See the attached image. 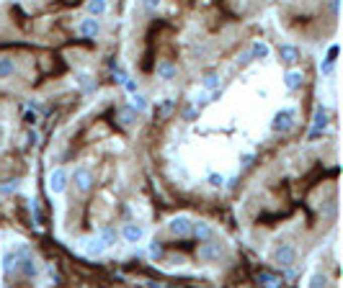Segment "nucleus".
I'll use <instances>...</instances> for the list:
<instances>
[{
	"label": "nucleus",
	"instance_id": "obj_23",
	"mask_svg": "<svg viewBox=\"0 0 343 288\" xmlns=\"http://www.w3.org/2000/svg\"><path fill=\"white\" fill-rule=\"evenodd\" d=\"M11 270H18V255L6 252V255H3V273L11 275Z\"/></svg>",
	"mask_w": 343,
	"mask_h": 288
},
{
	"label": "nucleus",
	"instance_id": "obj_25",
	"mask_svg": "<svg viewBox=\"0 0 343 288\" xmlns=\"http://www.w3.org/2000/svg\"><path fill=\"white\" fill-rule=\"evenodd\" d=\"M320 70H323V75H333V70H335V59H325L323 64H320Z\"/></svg>",
	"mask_w": 343,
	"mask_h": 288
},
{
	"label": "nucleus",
	"instance_id": "obj_7",
	"mask_svg": "<svg viewBox=\"0 0 343 288\" xmlns=\"http://www.w3.org/2000/svg\"><path fill=\"white\" fill-rule=\"evenodd\" d=\"M155 72H158L160 80H173V77L178 75V67H176L173 59H160V62L155 64Z\"/></svg>",
	"mask_w": 343,
	"mask_h": 288
},
{
	"label": "nucleus",
	"instance_id": "obj_24",
	"mask_svg": "<svg viewBox=\"0 0 343 288\" xmlns=\"http://www.w3.org/2000/svg\"><path fill=\"white\" fill-rule=\"evenodd\" d=\"M160 3H163V0H142V8L150 11V13H155L160 8Z\"/></svg>",
	"mask_w": 343,
	"mask_h": 288
},
{
	"label": "nucleus",
	"instance_id": "obj_11",
	"mask_svg": "<svg viewBox=\"0 0 343 288\" xmlns=\"http://www.w3.org/2000/svg\"><path fill=\"white\" fill-rule=\"evenodd\" d=\"M78 31H80L83 36H98V31H101L98 18H93V16L83 18V21H80V26H78Z\"/></svg>",
	"mask_w": 343,
	"mask_h": 288
},
{
	"label": "nucleus",
	"instance_id": "obj_20",
	"mask_svg": "<svg viewBox=\"0 0 343 288\" xmlns=\"http://www.w3.org/2000/svg\"><path fill=\"white\" fill-rule=\"evenodd\" d=\"M98 239L103 242L106 247L116 245V229H114V227H103V229H98Z\"/></svg>",
	"mask_w": 343,
	"mask_h": 288
},
{
	"label": "nucleus",
	"instance_id": "obj_3",
	"mask_svg": "<svg viewBox=\"0 0 343 288\" xmlns=\"http://www.w3.org/2000/svg\"><path fill=\"white\" fill-rule=\"evenodd\" d=\"M294 260H297V250H294V245H287V242H282V245H279V247L273 250V262H276V265H282V268H292Z\"/></svg>",
	"mask_w": 343,
	"mask_h": 288
},
{
	"label": "nucleus",
	"instance_id": "obj_29",
	"mask_svg": "<svg viewBox=\"0 0 343 288\" xmlns=\"http://www.w3.org/2000/svg\"><path fill=\"white\" fill-rule=\"evenodd\" d=\"M124 87H126L129 93H137V82H134V80H126V77H124Z\"/></svg>",
	"mask_w": 343,
	"mask_h": 288
},
{
	"label": "nucleus",
	"instance_id": "obj_26",
	"mask_svg": "<svg viewBox=\"0 0 343 288\" xmlns=\"http://www.w3.org/2000/svg\"><path fill=\"white\" fill-rule=\"evenodd\" d=\"M207 180H209V185H214V188H222V183H225V178H222V175H217V172H212Z\"/></svg>",
	"mask_w": 343,
	"mask_h": 288
},
{
	"label": "nucleus",
	"instance_id": "obj_5",
	"mask_svg": "<svg viewBox=\"0 0 343 288\" xmlns=\"http://www.w3.org/2000/svg\"><path fill=\"white\" fill-rule=\"evenodd\" d=\"M65 188H67V172L62 167H54L49 172V190L54 196H59V193H65Z\"/></svg>",
	"mask_w": 343,
	"mask_h": 288
},
{
	"label": "nucleus",
	"instance_id": "obj_10",
	"mask_svg": "<svg viewBox=\"0 0 343 288\" xmlns=\"http://www.w3.org/2000/svg\"><path fill=\"white\" fill-rule=\"evenodd\" d=\"M330 121V114H328V108L325 106H317L315 108V121H312V137H317L320 131H323Z\"/></svg>",
	"mask_w": 343,
	"mask_h": 288
},
{
	"label": "nucleus",
	"instance_id": "obj_22",
	"mask_svg": "<svg viewBox=\"0 0 343 288\" xmlns=\"http://www.w3.org/2000/svg\"><path fill=\"white\" fill-rule=\"evenodd\" d=\"M103 250H106V245H103L98 237H93V239L85 242V252H88V255H101Z\"/></svg>",
	"mask_w": 343,
	"mask_h": 288
},
{
	"label": "nucleus",
	"instance_id": "obj_2",
	"mask_svg": "<svg viewBox=\"0 0 343 288\" xmlns=\"http://www.w3.org/2000/svg\"><path fill=\"white\" fill-rule=\"evenodd\" d=\"M294 126V108H282L276 111V116L271 121V129L276 131V134H284V131H289Z\"/></svg>",
	"mask_w": 343,
	"mask_h": 288
},
{
	"label": "nucleus",
	"instance_id": "obj_31",
	"mask_svg": "<svg viewBox=\"0 0 343 288\" xmlns=\"http://www.w3.org/2000/svg\"><path fill=\"white\" fill-rule=\"evenodd\" d=\"M240 162H243V167H250V165H253V154H243Z\"/></svg>",
	"mask_w": 343,
	"mask_h": 288
},
{
	"label": "nucleus",
	"instance_id": "obj_1",
	"mask_svg": "<svg viewBox=\"0 0 343 288\" xmlns=\"http://www.w3.org/2000/svg\"><path fill=\"white\" fill-rule=\"evenodd\" d=\"M196 257L201 260V262H220V257H222V245L220 242H212V239H207V242H199V250H196Z\"/></svg>",
	"mask_w": 343,
	"mask_h": 288
},
{
	"label": "nucleus",
	"instance_id": "obj_12",
	"mask_svg": "<svg viewBox=\"0 0 343 288\" xmlns=\"http://www.w3.org/2000/svg\"><path fill=\"white\" fill-rule=\"evenodd\" d=\"M18 268H21V273H24V278H36L39 275V262L34 260V257H24V260H21L18 257Z\"/></svg>",
	"mask_w": 343,
	"mask_h": 288
},
{
	"label": "nucleus",
	"instance_id": "obj_14",
	"mask_svg": "<svg viewBox=\"0 0 343 288\" xmlns=\"http://www.w3.org/2000/svg\"><path fill=\"white\" fill-rule=\"evenodd\" d=\"M284 85L289 87V90H299V87L305 85V75H302V70H289V72L284 75Z\"/></svg>",
	"mask_w": 343,
	"mask_h": 288
},
{
	"label": "nucleus",
	"instance_id": "obj_19",
	"mask_svg": "<svg viewBox=\"0 0 343 288\" xmlns=\"http://www.w3.org/2000/svg\"><path fill=\"white\" fill-rule=\"evenodd\" d=\"M201 87H204L207 93H217L220 90V75L217 72H207L204 80H201Z\"/></svg>",
	"mask_w": 343,
	"mask_h": 288
},
{
	"label": "nucleus",
	"instance_id": "obj_6",
	"mask_svg": "<svg viewBox=\"0 0 343 288\" xmlns=\"http://www.w3.org/2000/svg\"><path fill=\"white\" fill-rule=\"evenodd\" d=\"M168 232L173 234V237H188L191 234V219L188 216H176V219H170V224H168Z\"/></svg>",
	"mask_w": 343,
	"mask_h": 288
},
{
	"label": "nucleus",
	"instance_id": "obj_4",
	"mask_svg": "<svg viewBox=\"0 0 343 288\" xmlns=\"http://www.w3.org/2000/svg\"><path fill=\"white\" fill-rule=\"evenodd\" d=\"M73 183H75V188H78L80 193H88V190L93 188V172H91L88 167H75Z\"/></svg>",
	"mask_w": 343,
	"mask_h": 288
},
{
	"label": "nucleus",
	"instance_id": "obj_8",
	"mask_svg": "<svg viewBox=\"0 0 343 288\" xmlns=\"http://www.w3.org/2000/svg\"><path fill=\"white\" fill-rule=\"evenodd\" d=\"M191 234L199 242H207V239H214V227L207 224V221H191Z\"/></svg>",
	"mask_w": 343,
	"mask_h": 288
},
{
	"label": "nucleus",
	"instance_id": "obj_16",
	"mask_svg": "<svg viewBox=\"0 0 343 288\" xmlns=\"http://www.w3.org/2000/svg\"><path fill=\"white\" fill-rule=\"evenodd\" d=\"M16 59L13 57H0V80H11L16 75Z\"/></svg>",
	"mask_w": 343,
	"mask_h": 288
},
{
	"label": "nucleus",
	"instance_id": "obj_18",
	"mask_svg": "<svg viewBox=\"0 0 343 288\" xmlns=\"http://www.w3.org/2000/svg\"><path fill=\"white\" fill-rule=\"evenodd\" d=\"M248 52H250V57H253V59H266V57L271 54L268 44H266V41H261V39H258V41H253Z\"/></svg>",
	"mask_w": 343,
	"mask_h": 288
},
{
	"label": "nucleus",
	"instance_id": "obj_21",
	"mask_svg": "<svg viewBox=\"0 0 343 288\" xmlns=\"http://www.w3.org/2000/svg\"><path fill=\"white\" fill-rule=\"evenodd\" d=\"M132 108L137 111V114H147L150 103H147V98L142 93H132Z\"/></svg>",
	"mask_w": 343,
	"mask_h": 288
},
{
	"label": "nucleus",
	"instance_id": "obj_17",
	"mask_svg": "<svg viewBox=\"0 0 343 288\" xmlns=\"http://www.w3.org/2000/svg\"><path fill=\"white\" fill-rule=\"evenodd\" d=\"M116 116H119V124H121V126H134V121H137V111H134L132 106H124V108L116 111Z\"/></svg>",
	"mask_w": 343,
	"mask_h": 288
},
{
	"label": "nucleus",
	"instance_id": "obj_30",
	"mask_svg": "<svg viewBox=\"0 0 343 288\" xmlns=\"http://www.w3.org/2000/svg\"><path fill=\"white\" fill-rule=\"evenodd\" d=\"M320 283H325V275H320V273H317V275H312V278H310V285H320Z\"/></svg>",
	"mask_w": 343,
	"mask_h": 288
},
{
	"label": "nucleus",
	"instance_id": "obj_9",
	"mask_svg": "<svg viewBox=\"0 0 343 288\" xmlns=\"http://www.w3.org/2000/svg\"><path fill=\"white\" fill-rule=\"evenodd\" d=\"M121 237H124V242H129V245H137V242H142V237H145V229H142V224H124Z\"/></svg>",
	"mask_w": 343,
	"mask_h": 288
},
{
	"label": "nucleus",
	"instance_id": "obj_27",
	"mask_svg": "<svg viewBox=\"0 0 343 288\" xmlns=\"http://www.w3.org/2000/svg\"><path fill=\"white\" fill-rule=\"evenodd\" d=\"M150 255H153V257H160V255H163V245H160L158 239L153 242V245H150Z\"/></svg>",
	"mask_w": 343,
	"mask_h": 288
},
{
	"label": "nucleus",
	"instance_id": "obj_28",
	"mask_svg": "<svg viewBox=\"0 0 343 288\" xmlns=\"http://www.w3.org/2000/svg\"><path fill=\"white\" fill-rule=\"evenodd\" d=\"M80 87H83V90H91V75H80Z\"/></svg>",
	"mask_w": 343,
	"mask_h": 288
},
{
	"label": "nucleus",
	"instance_id": "obj_33",
	"mask_svg": "<svg viewBox=\"0 0 343 288\" xmlns=\"http://www.w3.org/2000/svg\"><path fill=\"white\" fill-rule=\"evenodd\" d=\"M3 137H6V126L0 124V142H3Z\"/></svg>",
	"mask_w": 343,
	"mask_h": 288
},
{
	"label": "nucleus",
	"instance_id": "obj_13",
	"mask_svg": "<svg viewBox=\"0 0 343 288\" xmlns=\"http://www.w3.org/2000/svg\"><path fill=\"white\" fill-rule=\"evenodd\" d=\"M85 11H88V16H93V18H101V16L109 13V0H88V3H85Z\"/></svg>",
	"mask_w": 343,
	"mask_h": 288
},
{
	"label": "nucleus",
	"instance_id": "obj_15",
	"mask_svg": "<svg viewBox=\"0 0 343 288\" xmlns=\"http://www.w3.org/2000/svg\"><path fill=\"white\" fill-rule=\"evenodd\" d=\"M279 57H282V62H287V64H297L299 62V49L292 47V44H282V47H279Z\"/></svg>",
	"mask_w": 343,
	"mask_h": 288
},
{
	"label": "nucleus",
	"instance_id": "obj_32",
	"mask_svg": "<svg viewBox=\"0 0 343 288\" xmlns=\"http://www.w3.org/2000/svg\"><path fill=\"white\" fill-rule=\"evenodd\" d=\"M29 142H31V144H36V142H39V134H36V131H31V134H29Z\"/></svg>",
	"mask_w": 343,
	"mask_h": 288
}]
</instances>
